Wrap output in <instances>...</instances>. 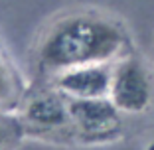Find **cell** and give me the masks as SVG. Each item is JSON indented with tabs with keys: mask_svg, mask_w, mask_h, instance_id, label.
Wrapping results in <instances>:
<instances>
[{
	"mask_svg": "<svg viewBox=\"0 0 154 150\" xmlns=\"http://www.w3.org/2000/svg\"><path fill=\"white\" fill-rule=\"evenodd\" d=\"M22 121L38 134H63L73 130L69 99L61 91H38L24 101Z\"/></svg>",
	"mask_w": 154,
	"mask_h": 150,
	"instance_id": "277c9868",
	"label": "cell"
},
{
	"mask_svg": "<svg viewBox=\"0 0 154 150\" xmlns=\"http://www.w3.org/2000/svg\"><path fill=\"white\" fill-rule=\"evenodd\" d=\"M69 111H71L73 130L85 140H109L121 132V111L115 107L109 97L69 99Z\"/></svg>",
	"mask_w": 154,
	"mask_h": 150,
	"instance_id": "3957f363",
	"label": "cell"
},
{
	"mask_svg": "<svg viewBox=\"0 0 154 150\" xmlns=\"http://www.w3.org/2000/svg\"><path fill=\"white\" fill-rule=\"evenodd\" d=\"M20 99V81L8 59L0 54V107H12Z\"/></svg>",
	"mask_w": 154,
	"mask_h": 150,
	"instance_id": "8992f818",
	"label": "cell"
},
{
	"mask_svg": "<svg viewBox=\"0 0 154 150\" xmlns=\"http://www.w3.org/2000/svg\"><path fill=\"white\" fill-rule=\"evenodd\" d=\"M113 65L97 63L63 71L54 77L55 89L69 99H101L109 97Z\"/></svg>",
	"mask_w": 154,
	"mask_h": 150,
	"instance_id": "5b68a950",
	"label": "cell"
},
{
	"mask_svg": "<svg viewBox=\"0 0 154 150\" xmlns=\"http://www.w3.org/2000/svg\"><path fill=\"white\" fill-rule=\"evenodd\" d=\"M109 99L121 113L140 115L154 103V77L148 65L136 55L127 54L113 65Z\"/></svg>",
	"mask_w": 154,
	"mask_h": 150,
	"instance_id": "7a4b0ae2",
	"label": "cell"
},
{
	"mask_svg": "<svg viewBox=\"0 0 154 150\" xmlns=\"http://www.w3.org/2000/svg\"><path fill=\"white\" fill-rule=\"evenodd\" d=\"M18 138V127L0 117V150H10Z\"/></svg>",
	"mask_w": 154,
	"mask_h": 150,
	"instance_id": "52a82bcc",
	"label": "cell"
},
{
	"mask_svg": "<svg viewBox=\"0 0 154 150\" xmlns=\"http://www.w3.org/2000/svg\"><path fill=\"white\" fill-rule=\"evenodd\" d=\"M128 51V34L121 22L99 12H71L45 28L36 44L34 61L42 75L75 67L113 63Z\"/></svg>",
	"mask_w": 154,
	"mask_h": 150,
	"instance_id": "6da1fadb",
	"label": "cell"
}]
</instances>
